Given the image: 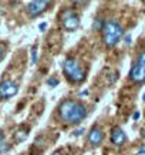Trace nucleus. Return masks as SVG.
<instances>
[{
  "instance_id": "obj_15",
  "label": "nucleus",
  "mask_w": 145,
  "mask_h": 155,
  "mask_svg": "<svg viewBox=\"0 0 145 155\" xmlns=\"http://www.w3.org/2000/svg\"><path fill=\"white\" fill-rule=\"evenodd\" d=\"M7 150H9V147L6 145V144H0V152H5Z\"/></svg>"
},
{
  "instance_id": "obj_14",
  "label": "nucleus",
  "mask_w": 145,
  "mask_h": 155,
  "mask_svg": "<svg viewBox=\"0 0 145 155\" xmlns=\"http://www.w3.org/2000/svg\"><path fill=\"white\" fill-rule=\"evenodd\" d=\"M5 53H6V48L3 44H0V61L3 60V57H5Z\"/></svg>"
},
{
  "instance_id": "obj_24",
  "label": "nucleus",
  "mask_w": 145,
  "mask_h": 155,
  "mask_svg": "<svg viewBox=\"0 0 145 155\" xmlns=\"http://www.w3.org/2000/svg\"><path fill=\"white\" fill-rule=\"evenodd\" d=\"M23 155H28V154H23Z\"/></svg>"
},
{
  "instance_id": "obj_6",
  "label": "nucleus",
  "mask_w": 145,
  "mask_h": 155,
  "mask_svg": "<svg viewBox=\"0 0 145 155\" xmlns=\"http://www.w3.org/2000/svg\"><path fill=\"white\" fill-rule=\"evenodd\" d=\"M17 91H19V87L13 81L6 80L0 83V98H10L17 94Z\"/></svg>"
},
{
  "instance_id": "obj_7",
  "label": "nucleus",
  "mask_w": 145,
  "mask_h": 155,
  "mask_svg": "<svg viewBox=\"0 0 145 155\" xmlns=\"http://www.w3.org/2000/svg\"><path fill=\"white\" fill-rule=\"evenodd\" d=\"M48 6H51V2H30L27 5V12L31 17H36L47 10Z\"/></svg>"
},
{
  "instance_id": "obj_23",
  "label": "nucleus",
  "mask_w": 145,
  "mask_h": 155,
  "mask_svg": "<svg viewBox=\"0 0 145 155\" xmlns=\"http://www.w3.org/2000/svg\"><path fill=\"white\" fill-rule=\"evenodd\" d=\"M142 100H145V93H144V95H142Z\"/></svg>"
},
{
  "instance_id": "obj_19",
  "label": "nucleus",
  "mask_w": 145,
  "mask_h": 155,
  "mask_svg": "<svg viewBox=\"0 0 145 155\" xmlns=\"http://www.w3.org/2000/svg\"><path fill=\"white\" fill-rule=\"evenodd\" d=\"M38 27H40V30H44V28L47 27V24H46V23H41L40 26H38Z\"/></svg>"
},
{
  "instance_id": "obj_5",
  "label": "nucleus",
  "mask_w": 145,
  "mask_h": 155,
  "mask_svg": "<svg viewBox=\"0 0 145 155\" xmlns=\"http://www.w3.org/2000/svg\"><path fill=\"white\" fill-rule=\"evenodd\" d=\"M61 21H63V27L66 28L67 31H74L75 28H78V26H80L78 16H77L73 10H67V12H64Z\"/></svg>"
},
{
  "instance_id": "obj_10",
  "label": "nucleus",
  "mask_w": 145,
  "mask_h": 155,
  "mask_svg": "<svg viewBox=\"0 0 145 155\" xmlns=\"http://www.w3.org/2000/svg\"><path fill=\"white\" fill-rule=\"evenodd\" d=\"M27 137H28V130L26 127H23V128H20V130L16 131V134H14V140H16V142H23Z\"/></svg>"
},
{
  "instance_id": "obj_12",
  "label": "nucleus",
  "mask_w": 145,
  "mask_h": 155,
  "mask_svg": "<svg viewBox=\"0 0 145 155\" xmlns=\"http://www.w3.org/2000/svg\"><path fill=\"white\" fill-rule=\"evenodd\" d=\"M31 63H33V64L37 63V47H36V46L31 48Z\"/></svg>"
},
{
  "instance_id": "obj_2",
  "label": "nucleus",
  "mask_w": 145,
  "mask_h": 155,
  "mask_svg": "<svg viewBox=\"0 0 145 155\" xmlns=\"http://www.w3.org/2000/svg\"><path fill=\"white\" fill-rule=\"evenodd\" d=\"M124 34V30H122V26L118 23L117 20H107L104 23L103 27V36H104V43L107 47H114L120 38L122 37Z\"/></svg>"
},
{
  "instance_id": "obj_4",
  "label": "nucleus",
  "mask_w": 145,
  "mask_h": 155,
  "mask_svg": "<svg viewBox=\"0 0 145 155\" xmlns=\"http://www.w3.org/2000/svg\"><path fill=\"white\" fill-rule=\"evenodd\" d=\"M130 78L138 84L145 81V51L141 53L137 63L132 66L131 71H130Z\"/></svg>"
},
{
  "instance_id": "obj_13",
  "label": "nucleus",
  "mask_w": 145,
  "mask_h": 155,
  "mask_svg": "<svg viewBox=\"0 0 145 155\" xmlns=\"http://www.w3.org/2000/svg\"><path fill=\"white\" fill-rule=\"evenodd\" d=\"M47 84L51 85V87H56V85L58 84V80H56V78H48V80H47Z\"/></svg>"
},
{
  "instance_id": "obj_18",
  "label": "nucleus",
  "mask_w": 145,
  "mask_h": 155,
  "mask_svg": "<svg viewBox=\"0 0 145 155\" xmlns=\"http://www.w3.org/2000/svg\"><path fill=\"white\" fill-rule=\"evenodd\" d=\"M125 41H127V44H131V36H127V37H125Z\"/></svg>"
},
{
  "instance_id": "obj_17",
  "label": "nucleus",
  "mask_w": 145,
  "mask_h": 155,
  "mask_svg": "<svg viewBox=\"0 0 145 155\" xmlns=\"http://www.w3.org/2000/svg\"><path fill=\"white\" fill-rule=\"evenodd\" d=\"M132 118H134V120H138V118H140V113H138V111H137V113H134V114H132Z\"/></svg>"
},
{
  "instance_id": "obj_8",
  "label": "nucleus",
  "mask_w": 145,
  "mask_h": 155,
  "mask_svg": "<svg viewBox=\"0 0 145 155\" xmlns=\"http://www.w3.org/2000/svg\"><path fill=\"white\" fill-rule=\"evenodd\" d=\"M104 140V134L98 127H93V130L88 134V142L93 147H97L98 144H101V141Z\"/></svg>"
},
{
  "instance_id": "obj_11",
  "label": "nucleus",
  "mask_w": 145,
  "mask_h": 155,
  "mask_svg": "<svg viewBox=\"0 0 145 155\" xmlns=\"http://www.w3.org/2000/svg\"><path fill=\"white\" fill-rule=\"evenodd\" d=\"M104 27V21H103V19H97L95 21H94V30H101V28Z\"/></svg>"
},
{
  "instance_id": "obj_20",
  "label": "nucleus",
  "mask_w": 145,
  "mask_h": 155,
  "mask_svg": "<svg viewBox=\"0 0 145 155\" xmlns=\"http://www.w3.org/2000/svg\"><path fill=\"white\" fill-rule=\"evenodd\" d=\"M3 140H5V134H3V132H0V144H2Z\"/></svg>"
},
{
  "instance_id": "obj_3",
  "label": "nucleus",
  "mask_w": 145,
  "mask_h": 155,
  "mask_svg": "<svg viewBox=\"0 0 145 155\" xmlns=\"http://www.w3.org/2000/svg\"><path fill=\"white\" fill-rule=\"evenodd\" d=\"M63 71L71 83H81L85 80V71L74 58H67L63 63Z\"/></svg>"
},
{
  "instance_id": "obj_16",
  "label": "nucleus",
  "mask_w": 145,
  "mask_h": 155,
  "mask_svg": "<svg viewBox=\"0 0 145 155\" xmlns=\"http://www.w3.org/2000/svg\"><path fill=\"white\" fill-rule=\"evenodd\" d=\"M81 132H84V130H83V128H80V130H75L74 132H73V135H81Z\"/></svg>"
},
{
  "instance_id": "obj_22",
  "label": "nucleus",
  "mask_w": 145,
  "mask_h": 155,
  "mask_svg": "<svg viewBox=\"0 0 145 155\" xmlns=\"http://www.w3.org/2000/svg\"><path fill=\"white\" fill-rule=\"evenodd\" d=\"M144 152H145V147H144V148H141V150H140V154H144Z\"/></svg>"
},
{
  "instance_id": "obj_21",
  "label": "nucleus",
  "mask_w": 145,
  "mask_h": 155,
  "mask_svg": "<svg viewBox=\"0 0 145 155\" xmlns=\"http://www.w3.org/2000/svg\"><path fill=\"white\" fill-rule=\"evenodd\" d=\"M51 155H61V152H60V151H56V152H53Z\"/></svg>"
},
{
  "instance_id": "obj_1",
  "label": "nucleus",
  "mask_w": 145,
  "mask_h": 155,
  "mask_svg": "<svg viewBox=\"0 0 145 155\" xmlns=\"http://www.w3.org/2000/svg\"><path fill=\"white\" fill-rule=\"evenodd\" d=\"M58 114L63 121L70 122V124H78L87 117V110L83 104L66 100L60 104L58 107Z\"/></svg>"
},
{
  "instance_id": "obj_9",
  "label": "nucleus",
  "mask_w": 145,
  "mask_h": 155,
  "mask_svg": "<svg viewBox=\"0 0 145 155\" xmlns=\"http://www.w3.org/2000/svg\"><path fill=\"white\" fill-rule=\"evenodd\" d=\"M111 141L115 145H121L122 142L125 141V134L120 127H114L111 130Z\"/></svg>"
}]
</instances>
